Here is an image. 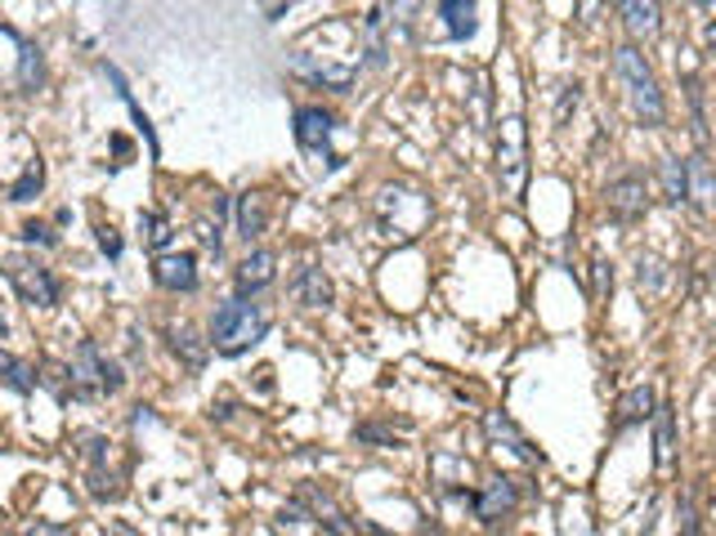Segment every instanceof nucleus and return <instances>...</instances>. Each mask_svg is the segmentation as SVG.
I'll return each mask as SVG.
<instances>
[{
	"label": "nucleus",
	"instance_id": "1",
	"mask_svg": "<svg viewBox=\"0 0 716 536\" xmlns=\"http://www.w3.org/2000/svg\"><path fill=\"white\" fill-rule=\"evenodd\" d=\"M269 326H273V313L256 305V296H233L211 313V349L224 358H237L251 345H260Z\"/></svg>",
	"mask_w": 716,
	"mask_h": 536
},
{
	"label": "nucleus",
	"instance_id": "2",
	"mask_svg": "<svg viewBox=\"0 0 716 536\" xmlns=\"http://www.w3.org/2000/svg\"><path fill=\"white\" fill-rule=\"evenodd\" d=\"M613 72H618V81H623L632 117L641 126H662L667 121L662 90H658V76H654V68L645 63V55L636 50V45H618V50H613Z\"/></svg>",
	"mask_w": 716,
	"mask_h": 536
},
{
	"label": "nucleus",
	"instance_id": "3",
	"mask_svg": "<svg viewBox=\"0 0 716 536\" xmlns=\"http://www.w3.org/2000/svg\"><path fill=\"white\" fill-rule=\"evenodd\" d=\"M68 384H72V398L77 403H99V398H113L121 394V367L113 358H104V349L94 340H81L72 362H68Z\"/></svg>",
	"mask_w": 716,
	"mask_h": 536
},
{
	"label": "nucleus",
	"instance_id": "4",
	"mask_svg": "<svg viewBox=\"0 0 716 536\" xmlns=\"http://www.w3.org/2000/svg\"><path fill=\"white\" fill-rule=\"evenodd\" d=\"M430 215H435V206H430V198L421 188H408V183H386L376 192V219L380 228H386L390 237L399 241H416L430 224Z\"/></svg>",
	"mask_w": 716,
	"mask_h": 536
},
{
	"label": "nucleus",
	"instance_id": "5",
	"mask_svg": "<svg viewBox=\"0 0 716 536\" xmlns=\"http://www.w3.org/2000/svg\"><path fill=\"white\" fill-rule=\"evenodd\" d=\"M524 153H529V139H524V121L519 117H506L502 130H497V183H502V198L506 202H519L524 192Z\"/></svg>",
	"mask_w": 716,
	"mask_h": 536
},
{
	"label": "nucleus",
	"instance_id": "6",
	"mask_svg": "<svg viewBox=\"0 0 716 536\" xmlns=\"http://www.w3.org/2000/svg\"><path fill=\"white\" fill-rule=\"evenodd\" d=\"M296 126V143H301V153L309 157V162H318V166H327V170H337L341 166V157L331 153V134H337V117L331 112H322V108H296V117H292Z\"/></svg>",
	"mask_w": 716,
	"mask_h": 536
},
{
	"label": "nucleus",
	"instance_id": "7",
	"mask_svg": "<svg viewBox=\"0 0 716 536\" xmlns=\"http://www.w3.org/2000/svg\"><path fill=\"white\" fill-rule=\"evenodd\" d=\"M5 273H10V282H14V290H19V300H23L27 309H55V305H59V282H55V273L45 269L40 260L14 255Z\"/></svg>",
	"mask_w": 716,
	"mask_h": 536
},
{
	"label": "nucleus",
	"instance_id": "8",
	"mask_svg": "<svg viewBox=\"0 0 716 536\" xmlns=\"http://www.w3.org/2000/svg\"><path fill=\"white\" fill-rule=\"evenodd\" d=\"M605 211L613 224H641L649 215V198H645V179L641 175H623L605 188Z\"/></svg>",
	"mask_w": 716,
	"mask_h": 536
},
{
	"label": "nucleus",
	"instance_id": "9",
	"mask_svg": "<svg viewBox=\"0 0 716 536\" xmlns=\"http://www.w3.org/2000/svg\"><path fill=\"white\" fill-rule=\"evenodd\" d=\"M470 505H474V514H480L489 527H497L502 519H510V514H515V505H519V487H515L510 478H502V474H497V478H489V483L480 487V492H474V501H470Z\"/></svg>",
	"mask_w": 716,
	"mask_h": 536
},
{
	"label": "nucleus",
	"instance_id": "10",
	"mask_svg": "<svg viewBox=\"0 0 716 536\" xmlns=\"http://www.w3.org/2000/svg\"><path fill=\"white\" fill-rule=\"evenodd\" d=\"M153 282L162 286V290H171V296H188V290H198V260L188 255V251H179V255H171V251H162L157 260H153Z\"/></svg>",
	"mask_w": 716,
	"mask_h": 536
},
{
	"label": "nucleus",
	"instance_id": "11",
	"mask_svg": "<svg viewBox=\"0 0 716 536\" xmlns=\"http://www.w3.org/2000/svg\"><path fill=\"white\" fill-rule=\"evenodd\" d=\"M484 433L493 438V443H502L510 456H519L524 465H538V461H542V452L529 443V438H524V429H519L506 412H489V416H484Z\"/></svg>",
	"mask_w": 716,
	"mask_h": 536
},
{
	"label": "nucleus",
	"instance_id": "12",
	"mask_svg": "<svg viewBox=\"0 0 716 536\" xmlns=\"http://www.w3.org/2000/svg\"><path fill=\"white\" fill-rule=\"evenodd\" d=\"M292 72L296 76H305V81H314V85H322V90H337V94H350V85H354V68H331V63H318L314 55H305V50H296L292 55Z\"/></svg>",
	"mask_w": 716,
	"mask_h": 536
},
{
	"label": "nucleus",
	"instance_id": "13",
	"mask_svg": "<svg viewBox=\"0 0 716 536\" xmlns=\"http://www.w3.org/2000/svg\"><path fill=\"white\" fill-rule=\"evenodd\" d=\"M273 277H278V255L273 251H251L243 264L233 269L237 296H260L265 286H273Z\"/></svg>",
	"mask_w": 716,
	"mask_h": 536
},
{
	"label": "nucleus",
	"instance_id": "14",
	"mask_svg": "<svg viewBox=\"0 0 716 536\" xmlns=\"http://www.w3.org/2000/svg\"><path fill=\"white\" fill-rule=\"evenodd\" d=\"M296 501L314 514V523H318V532H359V523H350L345 514H341V505L337 501H331L327 492H318V487H301V492H296Z\"/></svg>",
	"mask_w": 716,
	"mask_h": 536
},
{
	"label": "nucleus",
	"instance_id": "15",
	"mask_svg": "<svg viewBox=\"0 0 716 536\" xmlns=\"http://www.w3.org/2000/svg\"><path fill=\"white\" fill-rule=\"evenodd\" d=\"M292 296H296L305 309H331L337 290H331V277H327L318 264H305V269L292 277Z\"/></svg>",
	"mask_w": 716,
	"mask_h": 536
},
{
	"label": "nucleus",
	"instance_id": "16",
	"mask_svg": "<svg viewBox=\"0 0 716 536\" xmlns=\"http://www.w3.org/2000/svg\"><path fill=\"white\" fill-rule=\"evenodd\" d=\"M233 211H237V237H243L247 247L256 237H265V228H269V198L265 192H243Z\"/></svg>",
	"mask_w": 716,
	"mask_h": 536
},
{
	"label": "nucleus",
	"instance_id": "17",
	"mask_svg": "<svg viewBox=\"0 0 716 536\" xmlns=\"http://www.w3.org/2000/svg\"><path fill=\"white\" fill-rule=\"evenodd\" d=\"M654 389L649 384H636V389H627L623 398H618V412H613V433H623V429H632V425H645L649 416H654Z\"/></svg>",
	"mask_w": 716,
	"mask_h": 536
},
{
	"label": "nucleus",
	"instance_id": "18",
	"mask_svg": "<svg viewBox=\"0 0 716 536\" xmlns=\"http://www.w3.org/2000/svg\"><path fill=\"white\" fill-rule=\"evenodd\" d=\"M166 340H171V349L175 358H184L188 371H202L207 367V354H211V340H198V331L179 322V326H166Z\"/></svg>",
	"mask_w": 716,
	"mask_h": 536
},
{
	"label": "nucleus",
	"instance_id": "19",
	"mask_svg": "<svg viewBox=\"0 0 716 536\" xmlns=\"http://www.w3.org/2000/svg\"><path fill=\"white\" fill-rule=\"evenodd\" d=\"M654 465L672 469L677 465V412L672 407H654Z\"/></svg>",
	"mask_w": 716,
	"mask_h": 536
},
{
	"label": "nucleus",
	"instance_id": "20",
	"mask_svg": "<svg viewBox=\"0 0 716 536\" xmlns=\"http://www.w3.org/2000/svg\"><path fill=\"white\" fill-rule=\"evenodd\" d=\"M685 183H690V206L699 215H707L712 211V198H716V175H712V166H707L703 153L699 157H685Z\"/></svg>",
	"mask_w": 716,
	"mask_h": 536
},
{
	"label": "nucleus",
	"instance_id": "21",
	"mask_svg": "<svg viewBox=\"0 0 716 536\" xmlns=\"http://www.w3.org/2000/svg\"><path fill=\"white\" fill-rule=\"evenodd\" d=\"M363 68H386L390 63V40H386V14L380 10H367V19H363Z\"/></svg>",
	"mask_w": 716,
	"mask_h": 536
},
{
	"label": "nucleus",
	"instance_id": "22",
	"mask_svg": "<svg viewBox=\"0 0 716 536\" xmlns=\"http://www.w3.org/2000/svg\"><path fill=\"white\" fill-rule=\"evenodd\" d=\"M474 10L480 0H439V19H444V36L448 40H470L474 36Z\"/></svg>",
	"mask_w": 716,
	"mask_h": 536
},
{
	"label": "nucleus",
	"instance_id": "23",
	"mask_svg": "<svg viewBox=\"0 0 716 536\" xmlns=\"http://www.w3.org/2000/svg\"><path fill=\"white\" fill-rule=\"evenodd\" d=\"M104 76H108V81L117 85V99H121V104L130 108V117H134V126H139V134H143V139H149V153L157 157V153H162V148H157V130H153V121H149V117H143V108L134 104V94H130V85H126V76H121V72L113 68V63H104Z\"/></svg>",
	"mask_w": 716,
	"mask_h": 536
},
{
	"label": "nucleus",
	"instance_id": "24",
	"mask_svg": "<svg viewBox=\"0 0 716 536\" xmlns=\"http://www.w3.org/2000/svg\"><path fill=\"white\" fill-rule=\"evenodd\" d=\"M658 179H662V198L672 206H690V183H685V162L681 157H662L658 162Z\"/></svg>",
	"mask_w": 716,
	"mask_h": 536
},
{
	"label": "nucleus",
	"instance_id": "25",
	"mask_svg": "<svg viewBox=\"0 0 716 536\" xmlns=\"http://www.w3.org/2000/svg\"><path fill=\"white\" fill-rule=\"evenodd\" d=\"M45 85V59L32 40H19V90L23 94H36Z\"/></svg>",
	"mask_w": 716,
	"mask_h": 536
},
{
	"label": "nucleus",
	"instance_id": "26",
	"mask_svg": "<svg viewBox=\"0 0 716 536\" xmlns=\"http://www.w3.org/2000/svg\"><path fill=\"white\" fill-rule=\"evenodd\" d=\"M0 384L14 389V394H32V389L40 384V376H36V367H27L23 358L0 354Z\"/></svg>",
	"mask_w": 716,
	"mask_h": 536
},
{
	"label": "nucleus",
	"instance_id": "27",
	"mask_svg": "<svg viewBox=\"0 0 716 536\" xmlns=\"http://www.w3.org/2000/svg\"><path fill=\"white\" fill-rule=\"evenodd\" d=\"M139 237H143V247L149 251H166L175 228H171V219L162 211H139Z\"/></svg>",
	"mask_w": 716,
	"mask_h": 536
},
{
	"label": "nucleus",
	"instance_id": "28",
	"mask_svg": "<svg viewBox=\"0 0 716 536\" xmlns=\"http://www.w3.org/2000/svg\"><path fill=\"white\" fill-rule=\"evenodd\" d=\"M40 188H45V162H40V157H32V162H27V170H23V179L10 188V202H19V206H23V202H32V198H36Z\"/></svg>",
	"mask_w": 716,
	"mask_h": 536
},
{
	"label": "nucleus",
	"instance_id": "29",
	"mask_svg": "<svg viewBox=\"0 0 716 536\" xmlns=\"http://www.w3.org/2000/svg\"><path fill=\"white\" fill-rule=\"evenodd\" d=\"M19 237L27 241V247H45V251H55V247H59V233H55L50 224H40V219H27V224L19 228Z\"/></svg>",
	"mask_w": 716,
	"mask_h": 536
},
{
	"label": "nucleus",
	"instance_id": "30",
	"mask_svg": "<svg viewBox=\"0 0 716 536\" xmlns=\"http://www.w3.org/2000/svg\"><path fill=\"white\" fill-rule=\"evenodd\" d=\"M685 99H690V112H694L699 143H707V117H703V85H699V76H685Z\"/></svg>",
	"mask_w": 716,
	"mask_h": 536
},
{
	"label": "nucleus",
	"instance_id": "31",
	"mask_svg": "<svg viewBox=\"0 0 716 536\" xmlns=\"http://www.w3.org/2000/svg\"><path fill=\"white\" fill-rule=\"evenodd\" d=\"M94 241H99V251H104L108 260H121V237H117L113 224H99V228H94Z\"/></svg>",
	"mask_w": 716,
	"mask_h": 536
},
{
	"label": "nucleus",
	"instance_id": "32",
	"mask_svg": "<svg viewBox=\"0 0 716 536\" xmlns=\"http://www.w3.org/2000/svg\"><path fill=\"white\" fill-rule=\"evenodd\" d=\"M354 443H380V448H390L395 433L380 429V425H359V429H354Z\"/></svg>",
	"mask_w": 716,
	"mask_h": 536
},
{
	"label": "nucleus",
	"instance_id": "33",
	"mask_svg": "<svg viewBox=\"0 0 716 536\" xmlns=\"http://www.w3.org/2000/svg\"><path fill=\"white\" fill-rule=\"evenodd\" d=\"M591 273H596V300H605L609 290H613V264L609 260H596Z\"/></svg>",
	"mask_w": 716,
	"mask_h": 536
},
{
	"label": "nucleus",
	"instance_id": "34",
	"mask_svg": "<svg viewBox=\"0 0 716 536\" xmlns=\"http://www.w3.org/2000/svg\"><path fill=\"white\" fill-rule=\"evenodd\" d=\"M578 99H583V90H578V85H564V99H560V108H555V126L568 121V108H578Z\"/></svg>",
	"mask_w": 716,
	"mask_h": 536
},
{
	"label": "nucleus",
	"instance_id": "35",
	"mask_svg": "<svg viewBox=\"0 0 716 536\" xmlns=\"http://www.w3.org/2000/svg\"><path fill=\"white\" fill-rule=\"evenodd\" d=\"M677 514H681V532H699V519H694V505H690V497L677 505Z\"/></svg>",
	"mask_w": 716,
	"mask_h": 536
},
{
	"label": "nucleus",
	"instance_id": "36",
	"mask_svg": "<svg viewBox=\"0 0 716 536\" xmlns=\"http://www.w3.org/2000/svg\"><path fill=\"white\" fill-rule=\"evenodd\" d=\"M36 532H45V536H63V532H72V527H63V523H32L27 536H36Z\"/></svg>",
	"mask_w": 716,
	"mask_h": 536
},
{
	"label": "nucleus",
	"instance_id": "37",
	"mask_svg": "<svg viewBox=\"0 0 716 536\" xmlns=\"http://www.w3.org/2000/svg\"><path fill=\"white\" fill-rule=\"evenodd\" d=\"M596 14V0H578V23H591Z\"/></svg>",
	"mask_w": 716,
	"mask_h": 536
},
{
	"label": "nucleus",
	"instance_id": "38",
	"mask_svg": "<svg viewBox=\"0 0 716 536\" xmlns=\"http://www.w3.org/2000/svg\"><path fill=\"white\" fill-rule=\"evenodd\" d=\"M703 36H707V50L716 55V23H707V32H703Z\"/></svg>",
	"mask_w": 716,
	"mask_h": 536
},
{
	"label": "nucleus",
	"instance_id": "39",
	"mask_svg": "<svg viewBox=\"0 0 716 536\" xmlns=\"http://www.w3.org/2000/svg\"><path fill=\"white\" fill-rule=\"evenodd\" d=\"M694 5H716V0H694Z\"/></svg>",
	"mask_w": 716,
	"mask_h": 536
},
{
	"label": "nucleus",
	"instance_id": "40",
	"mask_svg": "<svg viewBox=\"0 0 716 536\" xmlns=\"http://www.w3.org/2000/svg\"><path fill=\"white\" fill-rule=\"evenodd\" d=\"M0 532H5V514H0Z\"/></svg>",
	"mask_w": 716,
	"mask_h": 536
},
{
	"label": "nucleus",
	"instance_id": "41",
	"mask_svg": "<svg viewBox=\"0 0 716 536\" xmlns=\"http://www.w3.org/2000/svg\"><path fill=\"white\" fill-rule=\"evenodd\" d=\"M618 5H623V0H618Z\"/></svg>",
	"mask_w": 716,
	"mask_h": 536
}]
</instances>
